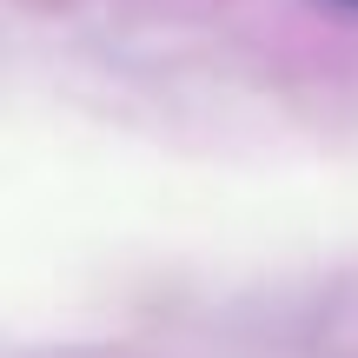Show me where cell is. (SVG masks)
<instances>
[{"label": "cell", "mask_w": 358, "mask_h": 358, "mask_svg": "<svg viewBox=\"0 0 358 358\" xmlns=\"http://www.w3.org/2000/svg\"><path fill=\"white\" fill-rule=\"evenodd\" d=\"M338 7H358V0H338Z\"/></svg>", "instance_id": "obj_1"}]
</instances>
